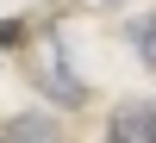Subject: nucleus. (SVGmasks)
Here are the masks:
<instances>
[{
  "label": "nucleus",
  "instance_id": "423d86ee",
  "mask_svg": "<svg viewBox=\"0 0 156 143\" xmlns=\"http://www.w3.org/2000/svg\"><path fill=\"white\" fill-rule=\"evenodd\" d=\"M94 6H112V0H94Z\"/></svg>",
  "mask_w": 156,
  "mask_h": 143
},
{
  "label": "nucleus",
  "instance_id": "20e7f679",
  "mask_svg": "<svg viewBox=\"0 0 156 143\" xmlns=\"http://www.w3.org/2000/svg\"><path fill=\"white\" fill-rule=\"evenodd\" d=\"M31 44V19H0V50H25Z\"/></svg>",
  "mask_w": 156,
  "mask_h": 143
},
{
  "label": "nucleus",
  "instance_id": "39448f33",
  "mask_svg": "<svg viewBox=\"0 0 156 143\" xmlns=\"http://www.w3.org/2000/svg\"><path fill=\"white\" fill-rule=\"evenodd\" d=\"M137 56H144V69H156V19H137Z\"/></svg>",
  "mask_w": 156,
  "mask_h": 143
},
{
  "label": "nucleus",
  "instance_id": "f257e3e1",
  "mask_svg": "<svg viewBox=\"0 0 156 143\" xmlns=\"http://www.w3.org/2000/svg\"><path fill=\"white\" fill-rule=\"evenodd\" d=\"M25 69H31L37 94L50 100V106H87V81L69 69V44H56V37H37V44H25Z\"/></svg>",
  "mask_w": 156,
  "mask_h": 143
},
{
  "label": "nucleus",
  "instance_id": "f03ea898",
  "mask_svg": "<svg viewBox=\"0 0 156 143\" xmlns=\"http://www.w3.org/2000/svg\"><path fill=\"white\" fill-rule=\"evenodd\" d=\"M106 143H156V112L137 106V100L119 106V112L106 118Z\"/></svg>",
  "mask_w": 156,
  "mask_h": 143
},
{
  "label": "nucleus",
  "instance_id": "7ed1b4c3",
  "mask_svg": "<svg viewBox=\"0 0 156 143\" xmlns=\"http://www.w3.org/2000/svg\"><path fill=\"white\" fill-rule=\"evenodd\" d=\"M0 143H62V131L50 118H37V112H19V118L0 124Z\"/></svg>",
  "mask_w": 156,
  "mask_h": 143
}]
</instances>
